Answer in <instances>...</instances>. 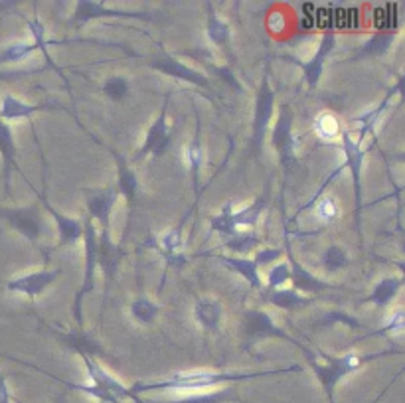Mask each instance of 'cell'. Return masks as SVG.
I'll list each match as a JSON object with an SVG mask.
<instances>
[{
	"label": "cell",
	"mask_w": 405,
	"mask_h": 403,
	"mask_svg": "<svg viewBox=\"0 0 405 403\" xmlns=\"http://www.w3.org/2000/svg\"><path fill=\"white\" fill-rule=\"evenodd\" d=\"M253 374H218V372H184L176 376L169 377L160 384H150V386H137L135 390H178V391H198L218 386L223 381H237L245 379Z\"/></svg>",
	"instance_id": "1"
},
{
	"label": "cell",
	"mask_w": 405,
	"mask_h": 403,
	"mask_svg": "<svg viewBox=\"0 0 405 403\" xmlns=\"http://www.w3.org/2000/svg\"><path fill=\"white\" fill-rule=\"evenodd\" d=\"M399 89H402V79H397V83L393 85V89L388 95H386V99L381 101V103L378 105V107H374V109H370L368 113H364V115H360V117L356 119L354 123L358 125V129H360V135H358V139H354L356 143L360 144L364 139H366L368 135L372 132V130L376 129V125H378V121L381 119V115L386 113V109L390 107V103H392V99L399 93Z\"/></svg>",
	"instance_id": "15"
},
{
	"label": "cell",
	"mask_w": 405,
	"mask_h": 403,
	"mask_svg": "<svg viewBox=\"0 0 405 403\" xmlns=\"http://www.w3.org/2000/svg\"><path fill=\"white\" fill-rule=\"evenodd\" d=\"M291 279L295 283V289L293 291H309V293H320V291H327L330 289V285H327L325 281L316 279L313 273H309L302 265H299L295 259H291Z\"/></svg>",
	"instance_id": "19"
},
{
	"label": "cell",
	"mask_w": 405,
	"mask_h": 403,
	"mask_svg": "<svg viewBox=\"0 0 405 403\" xmlns=\"http://www.w3.org/2000/svg\"><path fill=\"white\" fill-rule=\"evenodd\" d=\"M83 239H85V277H83V286L76 297V318L81 326V302L83 297L89 293L95 285V267H97V237H95V225L92 220L85 221L83 225Z\"/></svg>",
	"instance_id": "3"
},
{
	"label": "cell",
	"mask_w": 405,
	"mask_h": 403,
	"mask_svg": "<svg viewBox=\"0 0 405 403\" xmlns=\"http://www.w3.org/2000/svg\"><path fill=\"white\" fill-rule=\"evenodd\" d=\"M194 316H196L198 325L214 330V328L220 326V320H222V305L209 299L196 300V305H194Z\"/></svg>",
	"instance_id": "22"
},
{
	"label": "cell",
	"mask_w": 405,
	"mask_h": 403,
	"mask_svg": "<svg viewBox=\"0 0 405 403\" xmlns=\"http://www.w3.org/2000/svg\"><path fill=\"white\" fill-rule=\"evenodd\" d=\"M117 202V190L115 188H101L87 192V209H89V220H97L101 223V234H109V220H111V209Z\"/></svg>",
	"instance_id": "9"
},
{
	"label": "cell",
	"mask_w": 405,
	"mask_h": 403,
	"mask_svg": "<svg viewBox=\"0 0 405 403\" xmlns=\"http://www.w3.org/2000/svg\"><path fill=\"white\" fill-rule=\"evenodd\" d=\"M0 403H10V391L6 386V379L0 376Z\"/></svg>",
	"instance_id": "46"
},
{
	"label": "cell",
	"mask_w": 405,
	"mask_h": 403,
	"mask_svg": "<svg viewBox=\"0 0 405 403\" xmlns=\"http://www.w3.org/2000/svg\"><path fill=\"white\" fill-rule=\"evenodd\" d=\"M316 214H318V218L325 221H332L336 216H338V204L334 202V198H322L320 200V204L316 206Z\"/></svg>",
	"instance_id": "40"
},
{
	"label": "cell",
	"mask_w": 405,
	"mask_h": 403,
	"mask_svg": "<svg viewBox=\"0 0 405 403\" xmlns=\"http://www.w3.org/2000/svg\"><path fill=\"white\" fill-rule=\"evenodd\" d=\"M288 279H291V269H288V263H279V265H275L273 269L269 271L267 275V283L269 286L277 291L281 285H285Z\"/></svg>",
	"instance_id": "39"
},
{
	"label": "cell",
	"mask_w": 405,
	"mask_h": 403,
	"mask_svg": "<svg viewBox=\"0 0 405 403\" xmlns=\"http://www.w3.org/2000/svg\"><path fill=\"white\" fill-rule=\"evenodd\" d=\"M103 92L107 93L109 99L121 101V99H125L127 93H129V81H127V78H121V76L109 78L103 83Z\"/></svg>",
	"instance_id": "36"
},
{
	"label": "cell",
	"mask_w": 405,
	"mask_h": 403,
	"mask_svg": "<svg viewBox=\"0 0 405 403\" xmlns=\"http://www.w3.org/2000/svg\"><path fill=\"white\" fill-rule=\"evenodd\" d=\"M218 400H220V393H200V395H190L174 403H218Z\"/></svg>",
	"instance_id": "44"
},
{
	"label": "cell",
	"mask_w": 405,
	"mask_h": 403,
	"mask_svg": "<svg viewBox=\"0 0 405 403\" xmlns=\"http://www.w3.org/2000/svg\"><path fill=\"white\" fill-rule=\"evenodd\" d=\"M225 267H230L232 271L239 273L253 289H261V279H259V267L255 265L253 259L245 257H218Z\"/></svg>",
	"instance_id": "24"
},
{
	"label": "cell",
	"mask_w": 405,
	"mask_h": 403,
	"mask_svg": "<svg viewBox=\"0 0 405 403\" xmlns=\"http://www.w3.org/2000/svg\"><path fill=\"white\" fill-rule=\"evenodd\" d=\"M342 151L346 156L344 169H348L352 172V182H354V194H356V208L360 209L362 206V164H364V151L360 148V144L352 139V135L346 130L342 135Z\"/></svg>",
	"instance_id": "7"
},
{
	"label": "cell",
	"mask_w": 405,
	"mask_h": 403,
	"mask_svg": "<svg viewBox=\"0 0 405 403\" xmlns=\"http://www.w3.org/2000/svg\"><path fill=\"white\" fill-rule=\"evenodd\" d=\"M131 314L137 323H141V325H150V323H155V318H157L158 307L153 300L137 299L131 305Z\"/></svg>",
	"instance_id": "33"
},
{
	"label": "cell",
	"mask_w": 405,
	"mask_h": 403,
	"mask_svg": "<svg viewBox=\"0 0 405 403\" xmlns=\"http://www.w3.org/2000/svg\"><path fill=\"white\" fill-rule=\"evenodd\" d=\"M267 204H269V194L265 192L261 194L251 206H245L243 209H239V212H230V221L234 223V228H239V225H248V228H253L257 220H259V216L263 214V209L267 208Z\"/></svg>",
	"instance_id": "20"
},
{
	"label": "cell",
	"mask_w": 405,
	"mask_h": 403,
	"mask_svg": "<svg viewBox=\"0 0 405 403\" xmlns=\"http://www.w3.org/2000/svg\"><path fill=\"white\" fill-rule=\"evenodd\" d=\"M393 34H376L374 38L368 42L366 46L362 48L360 55H379V53L388 52V48L392 46Z\"/></svg>",
	"instance_id": "38"
},
{
	"label": "cell",
	"mask_w": 405,
	"mask_h": 403,
	"mask_svg": "<svg viewBox=\"0 0 405 403\" xmlns=\"http://www.w3.org/2000/svg\"><path fill=\"white\" fill-rule=\"evenodd\" d=\"M402 283L404 281L397 279V277H386L376 285V289L372 291V295L366 300L374 302L376 307H388L393 297H395V293L402 289Z\"/></svg>",
	"instance_id": "27"
},
{
	"label": "cell",
	"mask_w": 405,
	"mask_h": 403,
	"mask_svg": "<svg viewBox=\"0 0 405 403\" xmlns=\"http://www.w3.org/2000/svg\"><path fill=\"white\" fill-rule=\"evenodd\" d=\"M334 46H336V36H334V32H327V34L322 36V40H320L318 52L314 53L307 64H302L299 60H295L297 65H301L302 67L304 78H307L311 87H316V85H318V79H320L322 71H325V62H327V58L330 55V52L334 50Z\"/></svg>",
	"instance_id": "12"
},
{
	"label": "cell",
	"mask_w": 405,
	"mask_h": 403,
	"mask_svg": "<svg viewBox=\"0 0 405 403\" xmlns=\"http://www.w3.org/2000/svg\"><path fill=\"white\" fill-rule=\"evenodd\" d=\"M38 50L36 42H18L0 52V62H22Z\"/></svg>",
	"instance_id": "31"
},
{
	"label": "cell",
	"mask_w": 405,
	"mask_h": 403,
	"mask_svg": "<svg viewBox=\"0 0 405 403\" xmlns=\"http://www.w3.org/2000/svg\"><path fill=\"white\" fill-rule=\"evenodd\" d=\"M388 330H392V332L393 330H397V332L404 330V311H402V309L388 318V323H386V326L379 330V334H384V332H388Z\"/></svg>",
	"instance_id": "41"
},
{
	"label": "cell",
	"mask_w": 405,
	"mask_h": 403,
	"mask_svg": "<svg viewBox=\"0 0 405 403\" xmlns=\"http://www.w3.org/2000/svg\"><path fill=\"white\" fill-rule=\"evenodd\" d=\"M325 323H344V325L348 326H354V328H360V323L358 320H354V318H350L348 314H344V312H328L327 316H325Z\"/></svg>",
	"instance_id": "43"
},
{
	"label": "cell",
	"mask_w": 405,
	"mask_h": 403,
	"mask_svg": "<svg viewBox=\"0 0 405 403\" xmlns=\"http://www.w3.org/2000/svg\"><path fill=\"white\" fill-rule=\"evenodd\" d=\"M42 109H46V105H28L20 99H16L14 95H4L2 105H0V119L14 121V119H24L38 113Z\"/></svg>",
	"instance_id": "21"
},
{
	"label": "cell",
	"mask_w": 405,
	"mask_h": 403,
	"mask_svg": "<svg viewBox=\"0 0 405 403\" xmlns=\"http://www.w3.org/2000/svg\"><path fill=\"white\" fill-rule=\"evenodd\" d=\"M273 89L269 85V79L265 78L259 97H257V105H255V119H253V143H255L257 151L261 148L263 141H265V132L269 129V121L273 115Z\"/></svg>",
	"instance_id": "6"
},
{
	"label": "cell",
	"mask_w": 405,
	"mask_h": 403,
	"mask_svg": "<svg viewBox=\"0 0 405 403\" xmlns=\"http://www.w3.org/2000/svg\"><path fill=\"white\" fill-rule=\"evenodd\" d=\"M273 144L279 153L281 164L288 169L291 162H295V148H297V139L293 135V113L287 107H283L279 121L273 130Z\"/></svg>",
	"instance_id": "5"
},
{
	"label": "cell",
	"mask_w": 405,
	"mask_h": 403,
	"mask_svg": "<svg viewBox=\"0 0 405 403\" xmlns=\"http://www.w3.org/2000/svg\"><path fill=\"white\" fill-rule=\"evenodd\" d=\"M93 18H144V14L137 12H121L107 8L103 2H89V0H79L76 4V12L71 16V24L81 26Z\"/></svg>",
	"instance_id": "11"
},
{
	"label": "cell",
	"mask_w": 405,
	"mask_h": 403,
	"mask_svg": "<svg viewBox=\"0 0 405 403\" xmlns=\"http://www.w3.org/2000/svg\"><path fill=\"white\" fill-rule=\"evenodd\" d=\"M121 257H123V253L119 251L117 246H113L111 235L101 234V239L97 241V263H101L107 277L115 275Z\"/></svg>",
	"instance_id": "17"
},
{
	"label": "cell",
	"mask_w": 405,
	"mask_h": 403,
	"mask_svg": "<svg viewBox=\"0 0 405 403\" xmlns=\"http://www.w3.org/2000/svg\"><path fill=\"white\" fill-rule=\"evenodd\" d=\"M153 67L158 69V71H162V74H166L170 78H176L180 79V81H188V83H194V85H200V87H208V79L204 78L200 71L196 69H192V67H188L182 62H178V60H174V58H157V60H153Z\"/></svg>",
	"instance_id": "14"
},
{
	"label": "cell",
	"mask_w": 405,
	"mask_h": 403,
	"mask_svg": "<svg viewBox=\"0 0 405 403\" xmlns=\"http://www.w3.org/2000/svg\"><path fill=\"white\" fill-rule=\"evenodd\" d=\"M206 8H208V38L216 44V46H223L227 40H230V28L227 24L223 22L222 18L218 16V14L214 12V8H212V4H206Z\"/></svg>",
	"instance_id": "29"
},
{
	"label": "cell",
	"mask_w": 405,
	"mask_h": 403,
	"mask_svg": "<svg viewBox=\"0 0 405 403\" xmlns=\"http://www.w3.org/2000/svg\"><path fill=\"white\" fill-rule=\"evenodd\" d=\"M0 153L4 160V186L6 190H10V174L12 169H16V144L10 127L0 119Z\"/></svg>",
	"instance_id": "16"
},
{
	"label": "cell",
	"mask_w": 405,
	"mask_h": 403,
	"mask_svg": "<svg viewBox=\"0 0 405 403\" xmlns=\"http://www.w3.org/2000/svg\"><path fill=\"white\" fill-rule=\"evenodd\" d=\"M216 74H220L222 78H225V81L230 83V85H234L236 89H239V83H237V79L234 74H230V69L227 67H220V69H216Z\"/></svg>",
	"instance_id": "45"
},
{
	"label": "cell",
	"mask_w": 405,
	"mask_h": 403,
	"mask_svg": "<svg viewBox=\"0 0 405 403\" xmlns=\"http://www.w3.org/2000/svg\"><path fill=\"white\" fill-rule=\"evenodd\" d=\"M322 263L328 271H340L348 265V253L338 246H330L322 255Z\"/></svg>",
	"instance_id": "35"
},
{
	"label": "cell",
	"mask_w": 405,
	"mask_h": 403,
	"mask_svg": "<svg viewBox=\"0 0 405 403\" xmlns=\"http://www.w3.org/2000/svg\"><path fill=\"white\" fill-rule=\"evenodd\" d=\"M283 255V251L281 249H263L257 253V257H255V265L257 267H261V265H267V263H271V261L279 259Z\"/></svg>",
	"instance_id": "42"
},
{
	"label": "cell",
	"mask_w": 405,
	"mask_h": 403,
	"mask_svg": "<svg viewBox=\"0 0 405 403\" xmlns=\"http://www.w3.org/2000/svg\"><path fill=\"white\" fill-rule=\"evenodd\" d=\"M245 336H248L249 340L269 338V336H275V338H285L297 344V340L288 338L287 334H285V332H283V330H281V328L271 320V316L263 311L248 312V316H245Z\"/></svg>",
	"instance_id": "13"
},
{
	"label": "cell",
	"mask_w": 405,
	"mask_h": 403,
	"mask_svg": "<svg viewBox=\"0 0 405 403\" xmlns=\"http://www.w3.org/2000/svg\"><path fill=\"white\" fill-rule=\"evenodd\" d=\"M115 160H117V170H119V190L123 192V196L129 200V204H132L137 190H139V178L137 174L132 172L131 166L127 164V160L119 153H113Z\"/></svg>",
	"instance_id": "26"
},
{
	"label": "cell",
	"mask_w": 405,
	"mask_h": 403,
	"mask_svg": "<svg viewBox=\"0 0 405 403\" xmlns=\"http://www.w3.org/2000/svg\"><path fill=\"white\" fill-rule=\"evenodd\" d=\"M66 340L69 342V346L76 352H79L81 356H83V354L89 356V354H99V352H101L95 344H93L92 340L81 332V330H78V332H69L66 336Z\"/></svg>",
	"instance_id": "37"
},
{
	"label": "cell",
	"mask_w": 405,
	"mask_h": 403,
	"mask_svg": "<svg viewBox=\"0 0 405 403\" xmlns=\"http://www.w3.org/2000/svg\"><path fill=\"white\" fill-rule=\"evenodd\" d=\"M28 30L32 32V38H34V42L38 44L40 52L44 53V58H46V64L50 65L52 69H55V71L60 74V69H58V67H55V64H53L52 55L48 53V46H50V44H53V42L46 40V28H44V24L40 22L38 18H32V20H28Z\"/></svg>",
	"instance_id": "30"
},
{
	"label": "cell",
	"mask_w": 405,
	"mask_h": 403,
	"mask_svg": "<svg viewBox=\"0 0 405 403\" xmlns=\"http://www.w3.org/2000/svg\"><path fill=\"white\" fill-rule=\"evenodd\" d=\"M46 208L50 209V214L53 216V220L58 223V230H60V246H69V243H76L79 237H83V225L81 221L71 220V218H66L64 214L55 212L52 206L46 204Z\"/></svg>",
	"instance_id": "25"
},
{
	"label": "cell",
	"mask_w": 405,
	"mask_h": 403,
	"mask_svg": "<svg viewBox=\"0 0 405 403\" xmlns=\"http://www.w3.org/2000/svg\"><path fill=\"white\" fill-rule=\"evenodd\" d=\"M184 158H186V162L190 166V172H192V178H194L196 196H200V172H202V166H204V151H202V143H200V125H198L194 139L184 148Z\"/></svg>",
	"instance_id": "23"
},
{
	"label": "cell",
	"mask_w": 405,
	"mask_h": 403,
	"mask_svg": "<svg viewBox=\"0 0 405 403\" xmlns=\"http://www.w3.org/2000/svg\"><path fill=\"white\" fill-rule=\"evenodd\" d=\"M169 99L164 101L160 115L155 119V123L150 125V129L146 132L143 148L137 153V160L146 155L153 156H164L170 148V130H169Z\"/></svg>",
	"instance_id": "4"
},
{
	"label": "cell",
	"mask_w": 405,
	"mask_h": 403,
	"mask_svg": "<svg viewBox=\"0 0 405 403\" xmlns=\"http://www.w3.org/2000/svg\"><path fill=\"white\" fill-rule=\"evenodd\" d=\"M0 216H4L8 223L16 228L20 234L30 241H38L42 235V220L36 208H20V209H0Z\"/></svg>",
	"instance_id": "10"
},
{
	"label": "cell",
	"mask_w": 405,
	"mask_h": 403,
	"mask_svg": "<svg viewBox=\"0 0 405 403\" xmlns=\"http://www.w3.org/2000/svg\"><path fill=\"white\" fill-rule=\"evenodd\" d=\"M182 246V225L174 228V230H169L164 234L160 235V248L166 255V261H169L170 267H182L186 263V257L178 253V249Z\"/></svg>",
	"instance_id": "18"
},
{
	"label": "cell",
	"mask_w": 405,
	"mask_h": 403,
	"mask_svg": "<svg viewBox=\"0 0 405 403\" xmlns=\"http://www.w3.org/2000/svg\"><path fill=\"white\" fill-rule=\"evenodd\" d=\"M223 243H225V248L230 249V251H234V253H248L249 249H253L259 243V237H257V234H239L237 232L232 237H225Z\"/></svg>",
	"instance_id": "34"
},
{
	"label": "cell",
	"mask_w": 405,
	"mask_h": 403,
	"mask_svg": "<svg viewBox=\"0 0 405 403\" xmlns=\"http://www.w3.org/2000/svg\"><path fill=\"white\" fill-rule=\"evenodd\" d=\"M62 275L60 269H53V271H36V273H28L18 277V279H12L6 283V289L8 291H14V293H22V295H28L30 299L38 297L40 293H44L50 285H53V281Z\"/></svg>",
	"instance_id": "8"
},
{
	"label": "cell",
	"mask_w": 405,
	"mask_h": 403,
	"mask_svg": "<svg viewBox=\"0 0 405 403\" xmlns=\"http://www.w3.org/2000/svg\"><path fill=\"white\" fill-rule=\"evenodd\" d=\"M314 130L322 141H332V139L338 137L340 132L338 119L334 117L332 113H322V115L314 119Z\"/></svg>",
	"instance_id": "32"
},
{
	"label": "cell",
	"mask_w": 405,
	"mask_h": 403,
	"mask_svg": "<svg viewBox=\"0 0 405 403\" xmlns=\"http://www.w3.org/2000/svg\"><path fill=\"white\" fill-rule=\"evenodd\" d=\"M390 352H378V354H368V356H358V354H346V356H340V358H327V364H318L311 360V366L314 368V372L318 374V379L325 384L328 393H332L334 386L338 384V379L346 376V374H352L356 370H360L362 366L372 362V360H378L379 356H386Z\"/></svg>",
	"instance_id": "2"
},
{
	"label": "cell",
	"mask_w": 405,
	"mask_h": 403,
	"mask_svg": "<svg viewBox=\"0 0 405 403\" xmlns=\"http://www.w3.org/2000/svg\"><path fill=\"white\" fill-rule=\"evenodd\" d=\"M269 302L279 307V309H285V311H295V309H302L307 305H311L309 297H302L301 293L297 291H283V289H277L269 295Z\"/></svg>",
	"instance_id": "28"
}]
</instances>
